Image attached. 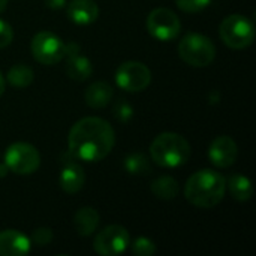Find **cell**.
<instances>
[{
  "instance_id": "obj_1",
  "label": "cell",
  "mask_w": 256,
  "mask_h": 256,
  "mask_svg": "<svg viewBox=\"0 0 256 256\" xmlns=\"http://www.w3.org/2000/svg\"><path fill=\"white\" fill-rule=\"evenodd\" d=\"M68 142L69 153L75 159L98 162L111 153L116 144V132L100 117H84L72 126Z\"/></svg>"
},
{
  "instance_id": "obj_2",
  "label": "cell",
  "mask_w": 256,
  "mask_h": 256,
  "mask_svg": "<svg viewBox=\"0 0 256 256\" xmlns=\"http://www.w3.org/2000/svg\"><path fill=\"white\" fill-rule=\"evenodd\" d=\"M226 180L214 170H201L192 174L184 186L186 200L200 208L216 207L225 196Z\"/></svg>"
},
{
  "instance_id": "obj_3",
  "label": "cell",
  "mask_w": 256,
  "mask_h": 256,
  "mask_svg": "<svg viewBox=\"0 0 256 256\" xmlns=\"http://www.w3.org/2000/svg\"><path fill=\"white\" fill-rule=\"evenodd\" d=\"M190 144L188 140L174 132H164L154 138L150 146V156L156 165L164 168H177L190 158Z\"/></svg>"
},
{
  "instance_id": "obj_4",
  "label": "cell",
  "mask_w": 256,
  "mask_h": 256,
  "mask_svg": "<svg viewBox=\"0 0 256 256\" xmlns=\"http://www.w3.org/2000/svg\"><path fill=\"white\" fill-rule=\"evenodd\" d=\"M219 36L226 46L232 50H244L254 44L255 26L244 15H228L219 26Z\"/></svg>"
},
{
  "instance_id": "obj_5",
  "label": "cell",
  "mask_w": 256,
  "mask_h": 256,
  "mask_svg": "<svg viewBox=\"0 0 256 256\" xmlns=\"http://www.w3.org/2000/svg\"><path fill=\"white\" fill-rule=\"evenodd\" d=\"M178 54L188 64L204 68L214 60L216 46L210 38L201 33H188L178 44Z\"/></svg>"
},
{
  "instance_id": "obj_6",
  "label": "cell",
  "mask_w": 256,
  "mask_h": 256,
  "mask_svg": "<svg viewBox=\"0 0 256 256\" xmlns=\"http://www.w3.org/2000/svg\"><path fill=\"white\" fill-rule=\"evenodd\" d=\"M4 164L9 171L28 176L40 166V154L38 148L28 142H14L4 152Z\"/></svg>"
},
{
  "instance_id": "obj_7",
  "label": "cell",
  "mask_w": 256,
  "mask_h": 256,
  "mask_svg": "<svg viewBox=\"0 0 256 256\" xmlns=\"http://www.w3.org/2000/svg\"><path fill=\"white\" fill-rule=\"evenodd\" d=\"M32 54L36 62L51 66L64 58L66 45L52 32H39L33 36L30 44Z\"/></svg>"
},
{
  "instance_id": "obj_8",
  "label": "cell",
  "mask_w": 256,
  "mask_h": 256,
  "mask_svg": "<svg viewBox=\"0 0 256 256\" xmlns=\"http://www.w3.org/2000/svg\"><path fill=\"white\" fill-rule=\"evenodd\" d=\"M148 33L158 39V40H172L176 39L182 32V22L180 18L166 8H156L153 9L146 21Z\"/></svg>"
},
{
  "instance_id": "obj_9",
  "label": "cell",
  "mask_w": 256,
  "mask_h": 256,
  "mask_svg": "<svg viewBox=\"0 0 256 256\" xmlns=\"http://www.w3.org/2000/svg\"><path fill=\"white\" fill-rule=\"evenodd\" d=\"M130 244V237L126 228L110 225L104 228L93 242V249L100 256H116L123 254Z\"/></svg>"
},
{
  "instance_id": "obj_10",
  "label": "cell",
  "mask_w": 256,
  "mask_h": 256,
  "mask_svg": "<svg viewBox=\"0 0 256 256\" xmlns=\"http://www.w3.org/2000/svg\"><path fill=\"white\" fill-rule=\"evenodd\" d=\"M152 81L150 69L141 62H124L116 72V82L126 92H141L148 87Z\"/></svg>"
},
{
  "instance_id": "obj_11",
  "label": "cell",
  "mask_w": 256,
  "mask_h": 256,
  "mask_svg": "<svg viewBox=\"0 0 256 256\" xmlns=\"http://www.w3.org/2000/svg\"><path fill=\"white\" fill-rule=\"evenodd\" d=\"M237 154L238 147L236 141L228 135L214 138L208 147V159L218 168H230L236 162Z\"/></svg>"
},
{
  "instance_id": "obj_12",
  "label": "cell",
  "mask_w": 256,
  "mask_h": 256,
  "mask_svg": "<svg viewBox=\"0 0 256 256\" xmlns=\"http://www.w3.org/2000/svg\"><path fill=\"white\" fill-rule=\"evenodd\" d=\"M64 57H68L66 74L69 78H72L75 81H84L92 75V72H93L92 62L87 57L80 54V46L76 44L66 45Z\"/></svg>"
},
{
  "instance_id": "obj_13",
  "label": "cell",
  "mask_w": 256,
  "mask_h": 256,
  "mask_svg": "<svg viewBox=\"0 0 256 256\" xmlns=\"http://www.w3.org/2000/svg\"><path fill=\"white\" fill-rule=\"evenodd\" d=\"M30 238L16 230L0 232V256H22L30 252Z\"/></svg>"
},
{
  "instance_id": "obj_14",
  "label": "cell",
  "mask_w": 256,
  "mask_h": 256,
  "mask_svg": "<svg viewBox=\"0 0 256 256\" xmlns=\"http://www.w3.org/2000/svg\"><path fill=\"white\" fill-rule=\"evenodd\" d=\"M74 160H75V158L72 156L70 160H66L64 162V165L62 168V172H60V178H58L60 188L66 194H69V195L80 192L82 189L84 183H86L84 170L76 162H74Z\"/></svg>"
},
{
  "instance_id": "obj_15",
  "label": "cell",
  "mask_w": 256,
  "mask_h": 256,
  "mask_svg": "<svg viewBox=\"0 0 256 256\" xmlns=\"http://www.w3.org/2000/svg\"><path fill=\"white\" fill-rule=\"evenodd\" d=\"M68 16L80 26L92 24L99 16V6L94 0H72L68 4Z\"/></svg>"
},
{
  "instance_id": "obj_16",
  "label": "cell",
  "mask_w": 256,
  "mask_h": 256,
  "mask_svg": "<svg viewBox=\"0 0 256 256\" xmlns=\"http://www.w3.org/2000/svg\"><path fill=\"white\" fill-rule=\"evenodd\" d=\"M112 94H114V90H112L111 84H108L106 81H98L87 87L84 98H86V102L88 106L104 108L111 102Z\"/></svg>"
},
{
  "instance_id": "obj_17",
  "label": "cell",
  "mask_w": 256,
  "mask_h": 256,
  "mask_svg": "<svg viewBox=\"0 0 256 256\" xmlns=\"http://www.w3.org/2000/svg\"><path fill=\"white\" fill-rule=\"evenodd\" d=\"M99 225V213L92 207H82L75 214V228L81 237L92 236Z\"/></svg>"
},
{
  "instance_id": "obj_18",
  "label": "cell",
  "mask_w": 256,
  "mask_h": 256,
  "mask_svg": "<svg viewBox=\"0 0 256 256\" xmlns=\"http://www.w3.org/2000/svg\"><path fill=\"white\" fill-rule=\"evenodd\" d=\"M228 189H230V194L232 195L234 200L240 201V202H244V201H249L252 198V183L248 177L242 176V174H234L228 178V183H226Z\"/></svg>"
},
{
  "instance_id": "obj_19",
  "label": "cell",
  "mask_w": 256,
  "mask_h": 256,
  "mask_svg": "<svg viewBox=\"0 0 256 256\" xmlns=\"http://www.w3.org/2000/svg\"><path fill=\"white\" fill-rule=\"evenodd\" d=\"M178 190H180V186L177 180L170 176H164L152 183V192L159 200H165V201L174 200L178 195Z\"/></svg>"
},
{
  "instance_id": "obj_20",
  "label": "cell",
  "mask_w": 256,
  "mask_h": 256,
  "mask_svg": "<svg viewBox=\"0 0 256 256\" xmlns=\"http://www.w3.org/2000/svg\"><path fill=\"white\" fill-rule=\"evenodd\" d=\"M33 69L27 64H15L8 72V81L16 88H24L33 82Z\"/></svg>"
},
{
  "instance_id": "obj_21",
  "label": "cell",
  "mask_w": 256,
  "mask_h": 256,
  "mask_svg": "<svg viewBox=\"0 0 256 256\" xmlns=\"http://www.w3.org/2000/svg\"><path fill=\"white\" fill-rule=\"evenodd\" d=\"M124 168L134 176H146L152 172V166L142 153H134L128 156L124 160Z\"/></svg>"
},
{
  "instance_id": "obj_22",
  "label": "cell",
  "mask_w": 256,
  "mask_h": 256,
  "mask_svg": "<svg viewBox=\"0 0 256 256\" xmlns=\"http://www.w3.org/2000/svg\"><path fill=\"white\" fill-rule=\"evenodd\" d=\"M132 254L138 256H153L156 254V244L147 237H138L130 244Z\"/></svg>"
},
{
  "instance_id": "obj_23",
  "label": "cell",
  "mask_w": 256,
  "mask_h": 256,
  "mask_svg": "<svg viewBox=\"0 0 256 256\" xmlns=\"http://www.w3.org/2000/svg\"><path fill=\"white\" fill-rule=\"evenodd\" d=\"M212 0H176V4L184 12H200L210 4Z\"/></svg>"
},
{
  "instance_id": "obj_24",
  "label": "cell",
  "mask_w": 256,
  "mask_h": 256,
  "mask_svg": "<svg viewBox=\"0 0 256 256\" xmlns=\"http://www.w3.org/2000/svg\"><path fill=\"white\" fill-rule=\"evenodd\" d=\"M54 234H52V230L50 228H38L33 231L32 237H30V242L34 243L36 246H46L51 243Z\"/></svg>"
},
{
  "instance_id": "obj_25",
  "label": "cell",
  "mask_w": 256,
  "mask_h": 256,
  "mask_svg": "<svg viewBox=\"0 0 256 256\" xmlns=\"http://www.w3.org/2000/svg\"><path fill=\"white\" fill-rule=\"evenodd\" d=\"M14 39V30L9 22L0 20V50L8 46Z\"/></svg>"
},
{
  "instance_id": "obj_26",
  "label": "cell",
  "mask_w": 256,
  "mask_h": 256,
  "mask_svg": "<svg viewBox=\"0 0 256 256\" xmlns=\"http://www.w3.org/2000/svg\"><path fill=\"white\" fill-rule=\"evenodd\" d=\"M116 116H117L118 120L126 122V120L132 116V108H130L123 99H120V100L116 104Z\"/></svg>"
},
{
  "instance_id": "obj_27",
  "label": "cell",
  "mask_w": 256,
  "mask_h": 256,
  "mask_svg": "<svg viewBox=\"0 0 256 256\" xmlns=\"http://www.w3.org/2000/svg\"><path fill=\"white\" fill-rule=\"evenodd\" d=\"M46 8L50 9H62L66 4V0H44Z\"/></svg>"
},
{
  "instance_id": "obj_28",
  "label": "cell",
  "mask_w": 256,
  "mask_h": 256,
  "mask_svg": "<svg viewBox=\"0 0 256 256\" xmlns=\"http://www.w3.org/2000/svg\"><path fill=\"white\" fill-rule=\"evenodd\" d=\"M8 166H6V164L3 162V164H0V177H4L6 174H8Z\"/></svg>"
},
{
  "instance_id": "obj_29",
  "label": "cell",
  "mask_w": 256,
  "mask_h": 256,
  "mask_svg": "<svg viewBox=\"0 0 256 256\" xmlns=\"http://www.w3.org/2000/svg\"><path fill=\"white\" fill-rule=\"evenodd\" d=\"M3 92H4V78H3V75L0 72V96L3 94Z\"/></svg>"
},
{
  "instance_id": "obj_30",
  "label": "cell",
  "mask_w": 256,
  "mask_h": 256,
  "mask_svg": "<svg viewBox=\"0 0 256 256\" xmlns=\"http://www.w3.org/2000/svg\"><path fill=\"white\" fill-rule=\"evenodd\" d=\"M6 6H8V0H0V14L6 9Z\"/></svg>"
}]
</instances>
